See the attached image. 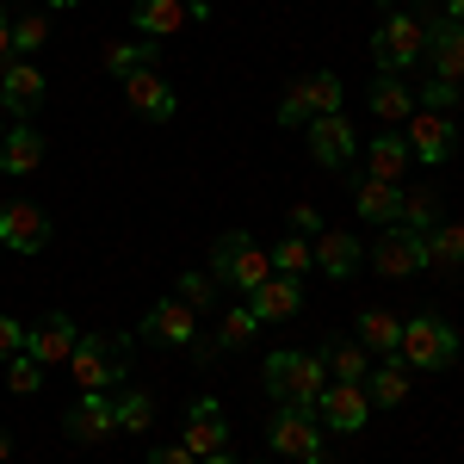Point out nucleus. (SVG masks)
I'll return each mask as SVG.
<instances>
[{
  "instance_id": "34",
  "label": "nucleus",
  "mask_w": 464,
  "mask_h": 464,
  "mask_svg": "<svg viewBox=\"0 0 464 464\" xmlns=\"http://www.w3.org/2000/svg\"><path fill=\"white\" fill-rule=\"evenodd\" d=\"M266 260H273V273H285V279H304V273L316 266L310 236H285V242H273V248H266Z\"/></svg>"
},
{
  "instance_id": "13",
  "label": "nucleus",
  "mask_w": 464,
  "mask_h": 464,
  "mask_svg": "<svg viewBox=\"0 0 464 464\" xmlns=\"http://www.w3.org/2000/svg\"><path fill=\"white\" fill-rule=\"evenodd\" d=\"M0 248L6 254H44L50 248V211L32 198H6L0 205Z\"/></svg>"
},
{
  "instance_id": "44",
  "label": "nucleus",
  "mask_w": 464,
  "mask_h": 464,
  "mask_svg": "<svg viewBox=\"0 0 464 464\" xmlns=\"http://www.w3.org/2000/svg\"><path fill=\"white\" fill-rule=\"evenodd\" d=\"M198 464H242V459H236L229 446H223V452H211V459H198Z\"/></svg>"
},
{
  "instance_id": "17",
  "label": "nucleus",
  "mask_w": 464,
  "mask_h": 464,
  "mask_svg": "<svg viewBox=\"0 0 464 464\" xmlns=\"http://www.w3.org/2000/svg\"><path fill=\"white\" fill-rule=\"evenodd\" d=\"M63 433H69L74 446H100L118 433V415H111V396L106 391H81L74 396V409L63 415Z\"/></svg>"
},
{
  "instance_id": "29",
  "label": "nucleus",
  "mask_w": 464,
  "mask_h": 464,
  "mask_svg": "<svg viewBox=\"0 0 464 464\" xmlns=\"http://www.w3.org/2000/svg\"><path fill=\"white\" fill-rule=\"evenodd\" d=\"M353 334H359V347L365 353H378V359H391L396 353V341H402V322L391 316V310H359V322H353Z\"/></svg>"
},
{
  "instance_id": "3",
  "label": "nucleus",
  "mask_w": 464,
  "mask_h": 464,
  "mask_svg": "<svg viewBox=\"0 0 464 464\" xmlns=\"http://www.w3.org/2000/svg\"><path fill=\"white\" fill-rule=\"evenodd\" d=\"M396 359H402L409 372H446V365H459V328L446 316H433V310H421V316L402 322Z\"/></svg>"
},
{
  "instance_id": "15",
  "label": "nucleus",
  "mask_w": 464,
  "mask_h": 464,
  "mask_svg": "<svg viewBox=\"0 0 464 464\" xmlns=\"http://www.w3.org/2000/svg\"><path fill=\"white\" fill-rule=\"evenodd\" d=\"M179 446H186L192 459H211V452L229 446V415H223L217 396H198V402L186 409V433H179Z\"/></svg>"
},
{
  "instance_id": "6",
  "label": "nucleus",
  "mask_w": 464,
  "mask_h": 464,
  "mask_svg": "<svg viewBox=\"0 0 464 464\" xmlns=\"http://www.w3.org/2000/svg\"><path fill=\"white\" fill-rule=\"evenodd\" d=\"M266 452L273 459H297V464H328V433H322V421L310 409H273Z\"/></svg>"
},
{
  "instance_id": "12",
  "label": "nucleus",
  "mask_w": 464,
  "mask_h": 464,
  "mask_svg": "<svg viewBox=\"0 0 464 464\" xmlns=\"http://www.w3.org/2000/svg\"><path fill=\"white\" fill-rule=\"evenodd\" d=\"M137 334H143L149 347H198V310L179 304V297H161V304L143 310Z\"/></svg>"
},
{
  "instance_id": "39",
  "label": "nucleus",
  "mask_w": 464,
  "mask_h": 464,
  "mask_svg": "<svg viewBox=\"0 0 464 464\" xmlns=\"http://www.w3.org/2000/svg\"><path fill=\"white\" fill-rule=\"evenodd\" d=\"M415 106H428V111H452V106H459V81H440V74H433L428 87H421V100H415Z\"/></svg>"
},
{
  "instance_id": "24",
  "label": "nucleus",
  "mask_w": 464,
  "mask_h": 464,
  "mask_svg": "<svg viewBox=\"0 0 464 464\" xmlns=\"http://www.w3.org/2000/svg\"><path fill=\"white\" fill-rule=\"evenodd\" d=\"M428 63L440 81H464V25L459 19H428Z\"/></svg>"
},
{
  "instance_id": "11",
  "label": "nucleus",
  "mask_w": 464,
  "mask_h": 464,
  "mask_svg": "<svg viewBox=\"0 0 464 464\" xmlns=\"http://www.w3.org/2000/svg\"><path fill=\"white\" fill-rule=\"evenodd\" d=\"M402 143H409V155H415L421 168H446V161H452V149H459V124H452L446 111L415 106V118L402 124Z\"/></svg>"
},
{
  "instance_id": "4",
  "label": "nucleus",
  "mask_w": 464,
  "mask_h": 464,
  "mask_svg": "<svg viewBox=\"0 0 464 464\" xmlns=\"http://www.w3.org/2000/svg\"><path fill=\"white\" fill-rule=\"evenodd\" d=\"M69 372L81 391H118L130 378V341L124 334H81L69 353Z\"/></svg>"
},
{
  "instance_id": "30",
  "label": "nucleus",
  "mask_w": 464,
  "mask_h": 464,
  "mask_svg": "<svg viewBox=\"0 0 464 464\" xmlns=\"http://www.w3.org/2000/svg\"><path fill=\"white\" fill-rule=\"evenodd\" d=\"M316 353H322V365H328L334 384H365V372H372V353H365L359 341H322Z\"/></svg>"
},
{
  "instance_id": "40",
  "label": "nucleus",
  "mask_w": 464,
  "mask_h": 464,
  "mask_svg": "<svg viewBox=\"0 0 464 464\" xmlns=\"http://www.w3.org/2000/svg\"><path fill=\"white\" fill-rule=\"evenodd\" d=\"M13 353H25V322L19 316H0V365Z\"/></svg>"
},
{
  "instance_id": "25",
  "label": "nucleus",
  "mask_w": 464,
  "mask_h": 464,
  "mask_svg": "<svg viewBox=\"0 0 464 464\" xmlns=\"http://www.w3.org/2000/svg\"><path fill=\"white\" fill-rule=\"evenodd\" d=\"M353 211H359V223H372V229H391L396 211H402V186L365 174V179L353 186Z\"/></svg>"
},
{
  "instance_id": "27",
  "label": "nucleus",
  "mask_w": 464,
  "mask_h": 464,
  "mask_svg": "<svg viewBox=\"0 0 464 464\" xmlns=\"http://www.w3.org/2000/svg\"><path fill=\"white\" fill-rule=\"evenodd\" d=\"M409 378H415V372H409L396 353L378 359V365L365 372V396H372V409H396V402H409V391H415Z\"/></svg>"
},
{
  "instance_id": "5",
  "label": "nucleus",
  "mask_w": 464,
  "mask_h": 464,
  "mask_svg": "<svg viewBox=\"0 0 464 464\" xmlns=\"http://www.w3.org/2000/svg\"><path fill=\"white\" fill-rule=\"evenodd\" d=\"M211 279L217 285H236L242 297H248L260 279H273V260H266V248L248 242L242 229H223V236L211 242Z\"/></svg>"
},
{
  "instance_id": "1",
  "label": "nucleus",
  "mask_w": 464,
  "mask_h": 464,
  "mask_svg": "<svg viewBox=\"0 0 464 464\" xmlns=\"http://www.w3.org/2000/svg\"><path fill=\"white\" fill-rule=\"evenodd\" d=\"M260 384H266V396H273L279 409H310V415H316L322 391H328L334 378H328L322 353H297V347H285V353H266Z\"/></svg>"
},
{
  "instance_id": "28",
  "label": "nucleus",
  "mask_w": 464,
  "mask_h": 464,
  "mask_svg": "<svg viewBox=\"0 0 464 464\" xmlns=\"http://www.w3.org/2000/svg\"><path fill=\"white\" fill-rule=\"evenodd\" d=\"M106 74L111 81H130L137 69H155L161 63V44H149V37H124V44H106Z\"/></svg>"
},
{
  "instance_id": "20",
  "label": "nucleus",
  "mask_w": 464,
  "mask_h": 464,
  "mask_svg": "<svg viewBox=\"0 0 464 464\" xmlns=\"http://www.w3.org/2000/svg\"><path fill=\"white\" fill-rule=\"evenodd\" d=\"M365 106H372V118H378V124L402 130V124L415 118V87H409L402 74H378V81L365 87Z\"/></svg>"
},
{
  "instance_id": "23",
  "label": "nucleus",
  "mask_w": 464,
  "mask_h": 464,
  "mask_svg": "<svg viewBox=\"0 0 464 464\" xmlns=\"http://www.w3.org/2000/svg\"><path fill=\"white\" fill-rule=\"evenodd\" d=\"M248 310L260 322H291L297 310H304V285L285 279V273H273V279H260V285L248 291Z\"/></svg>"
},
{
  "instance_id": "2",
  "label": "nucleus",
  "mask_w": 464,
  "mask_h": 464,
  "mask_svg": "<svg viewBox=\"0 0 464 464\" xmlns=\"http://www.w3.org/2000/svg\"><path fill=\"white\" fill-rule=\"evenodd\" d=\"M372 63L378 74H409L415 63H428V19L415 6H384V19L372 32Z\"/></svg>"
},
{
  "instance_id": "26",
  "label": "nucleus",
  "mask_w": 464,
  "mask_h": 464,
  "mask_svg": "<svg viewBox=\"0 0 464 464\" xmlns=\"http://www.w3.org/2000/svg\"><path fill=\"white\" fill-rule=\"evenodd\" d=\"M359 161H365V174H372V179L402 186V174H409V161H415V155H409V143L391 130V137H365V143H359Z\"/></svg>"
},
{
  "instance_id": "32",
  "label": "nucleus",
  "mask_w": 464,
  "mask_h": 464,
  "mask_svg": "<svg viewBox=\"0 0 464 464\" xmlns=\"http://www.w3.org/2000/svg\"><path fill=\"white\" fill-rule=\"evenodd\" d=\"M260 328H266V322L254 316L248 310V297H242V304H236V310H223V322H217V353H236V347H248V341H260Z\"/></svg>"
},
{
  "instance_id": "10",
  "label": "nucleus",
  "mask_w": 464,
  "mask_h": 464,
  "mask_svg": "<svg viewBox=\"0 0 464 464\" xmlns=\"http://www.w3.org/2000/svg\"><path fill=\"white\" fill-rule=\"evenodd\" d=\"M205 19H211L205 0H137V6H130V25H137V37H149V44L179 37L186 25H205Z\"/></svg>"
},
{
  "instance_id": "18",
  "label": "nucleus",
  "mask_w": 464,
  "mask_h": 464,
  "mask_svg": "<svg viewBox=\"0 0 464 464\" xmlns=\"http://www.w3.org/2000/svg\"><path fill=\"white\" fill-rule=\"evenodd\" d=\"M74 341H81V328H74V316H63V310H50L37 328H25V353H32L44 372H50V365H69Z\"/></svg>"
},
{
  "instance_id": "8",
  "label": "nucleus",
  "mask_w": 464,
  "mask_h": 464,
  "mask_svg": "<svg viewBox=\"0 0 464 464\" xmlns=\"http://www.w3.org/2000/svg\"><path fill=\"white\" fill-rule=\"evenodd\" d=\"M304 149H310V161L328 168V174H347L359 161V130L347 124V111H322L304 124Z\"/></svg>"
},
{
  "instance_id": "16",
  "label": "nucleus",
  "mask_w": 464,
  "mask_h": 464,
  "mask_svg": "<svg viewBox=\"0 0 464 464\" xmlns=\"http://www.w3.org/2000/svg\"><path fill=\"white\" fill-rule=\"evenodd\" d=\"M316 421H322V433H359L365 421H372L365 384H328L322 402H316Z\"/></svg>"
},
{
  "instance_id": "48",
  "label": "nucleus",
  "mask_w": 464,
  "mask_h": 464,
  "mask_svg": "<svg viewBox=\"0 0 464 464\" xmlns=\"http://www.w3.org/2000/svg\"><path fill=\"white\" fill-rule=\"evenodd\" d=\"M0 137H6V111H0Z\"/></svg>"
},
{
  "instance_id": "22",
  "label": "nucleus",
  "mask_w": 464,
  "mask_h": 464,
  "mask_svg": "<svg viewBox=\"0 0 464 464\" xmlns=\"http://www.w3.org/2000/svg\"><path fill=\"white\" fill-rule=\"evenodd\" d=\"M310 254H316V273H328V279H353L359 273V236H347V229H322V236H310Z\"/></svg>"
},
{
  "instance_id": "9",
  "label": "nucleus",
  "mask_w": 464,
  "mask_h": 464,
  "mask_svg": "<svg viewBox=\"0 0 464 464\" xmlns=\"http://www.w3.org/2000/svg\"><path fill=\"white\" fill-rule=\"evenodd\" d=\"M44 100H50V81H44L37 63H25V56L0 63V111H6V118L32 124L37 111H44Z\"/></svg>"
},
{
  "instance_id": "33",
  "label": "nucleus",
  "mask_w": 464,
  "mask_h": 464,
  "mask_svg": "<svg viewBox=\"0 0 464 464\" xmlns=\"http://www.w3.org/2000/svg\"><path fill=\"white\" fill-rule=\"evenodd\" d=\"M111 415H118V433H149V421H155V402H149L137 384H118V396H111Z\"/></svg>"
},
{
  "instance_id": "45",
  "label": "nucleus",
  "mask_w": 464,
  "mask_h": 464,
  "mask_svg": "<svg viewBox=\"0 0 464 464\" xmlns=\"http://www.w3.org/2000/svg\"><path fill=\"white\" fill-rule=\"evenodd\" d=\"M440 19H459V25H464V0H446V13H440Z\"/></svg>"
},
{
  "instance_id": "46",
  "label": "nucleus",
  "mask_w": 464,
  "mask_h": 464,
  "mask_svg": "<svg viewBox=\"0 0 464 464\" xmlns=\"http://www.w3.org/2000/svg\"><path fill=\"white\" fill-rule=\"evenodd\" d=\"M6 459H13V433L0 428V464H6Z\"/></svg>"
},
{
  "instance_id": "42",
  "label": "nucleus",
  "mask_w": 464,
  "mask_h": 464,
  "mask_svg": "<svg viewBox=\"0 0 464 464\" xmlns=\"http://www.w3.org/2000/svg\"><path fill=\"white\" fill-rule=\"evenodd\" d=\"M149 464H198L179 440H168V446H149Z\"/></svg>"
},
{
  "instance_id": "14",
  "label": "nucleus",
  "mask_w": 464,
  "mask_h": 464,
  "mask_svg": "<svg viewBox=\"0 0 464 464\" xmlns=\"http://www.w3.org/2000/svg\"><path fill=\"white\" fill-rule=\"evenodd\" d=\"M372 266H378L384 279H409V273H428V242H421L415 229L391 223V229L378 236V248H372Z\"/></svg>"
},
{
  "instance_id": "43",
  "label": "nucleus",
  "mask_w": 464,
  "mask_h": 464,
  "mask_svg": "<svg viewBox=\"0 0 464 464\" xmlns=\"http://www.w3.org/2000/svg\"><path fill=\"white\" fill-rule=\"evenodd\" d=\"M0 63H13V19H6V6H0Z\"/></svg>"
},
{
  "instance_id": "38",
  "label": "nucleus",
  "mask_w": 464,
  "mask_h": 464,
  "mask_svg": "<svg viewBox=\"0 0 464 464\" xmlns=\"http://www.w3.org/2000/svg\"><path fill=\"white\" fill-rule=\"evenodd\" d=\"M174 297H179V304H192V310L205 316V310L217 304V279H211V273H198V266H192V273H179V279H174Z\"/></svg>"
},
{
  "instance_id": "31",
  "label": "nucleus",
  "mask_w": 464,
  "mask_h": 464,
  "mask_svg": "<svg viewBox=\"0 0 464 464\" xmlns=\"http://www.w3.org/2000/svg\"><path fill=\"white\" fill-rule=\"evenodd\" d=\"M421 242H428V266L433 273H459L464 266V223H433Z\"/></svg>"
},
{
  "instance_id": "47",
  "label": "nucleus",
  "mask_w": 464,
  "mask_h": 464,
  "mask_svg": "<svg viewBox=\"0 0 464 464\" xmlns=\"http://www.w3.org/2000/svg\"><path fill=\"white\" fill-rule=\"evenodd\" d=\"M44 6H50V13H69V6H81V0H44Z\"/></svg>"
},
{
  "instance_id": "41",
  "label": "nucleus",
  "mask_w": 464,
  "mask_h": 464,
  "mask_svg": "<svg viewBox=\"0 0 464 464\" xmlns=\"http://www.w3.org/2000/svg\"><path fill=\"white\" fill-rule=\"evenodd\" d=\"M328 223H322L316 205H291V236H322Z\"/></svg>"
},
{
  "instance_id": "7",
  "label": "nucleus",
  "mask_w": 464,
  "mask_h": 464,
  "mask_svg": "<svg viewBox=\"0 0 464 464\" xmlns=\"http://www.w3.org/2000/svg\"><path fill=\"white\" fill-rule=\"evenodd\" d=\"M322 111H347V81L341 74H328V69H316V74H304V81H291V93L279 100V124L285 130H304L310 118H322Z\"/></svg>"
},
{
  "instance_id": "37",
  "label": "nucleus",
  "mask_w": 464,
  "mask_h": 464,
  "mask_svg": "<svg viewBox=\"0 0 464 464\" xmlns=\"http://www.w3.org/2000/svg\"><path fill=\"white\" fill-rule=\"evenodd\" d=\"M0 372H6V391H13V396H32V391H44V378H50V372H44V365H37L32 353H13L6 365H0Z\"/></svg>"
},
{
  "instance_id": "36",
  "label": "nucleus",
  "mask_w": 464,
  "mask_h": 464,
  "mask_svg": "<svg viewBox=\"0 0 464 464\" xmlns=\"http://www.w3.org/2000/svg\"><path fill=\"white\" fill-rule=\"evenodd\" d=\"M44 44H50V19H44V13H19V19H13V56L32 63Z\"/></svg>"
},
{
  "instance_id": "21",
  "label": "nucleus",
  "mask_w": 464,
  "mask_h": 464,
  "mask_svg": "<svg viewBox=\"0 0 464 464\" xmlns=\"http://www.w3.org/2000/svg\"><path fill=\"white\" fill-rule=\"evenodd\" d=\"M44 149H50V137H44L37 124H13V130L0 137V174H6V179H25V174H37Z\"/></svg>"
},
{
  "instance_id": "19",
  "label": "nucleus",
  "mask_w": 464,
  "mask_h": 464,
  "mask_svg": "<svg viewBox=\"0 0 464 464\" xmlns=\"http://www.w3.org/2000/svg\"><path fill=\"white\" fill-rule=\"evenodd\" d=\"M118 87H124V106L137 111V118H149V124H168V118L179 111L174 87H168V81H161L155 69H137L130 81H118Z\"/></svg>"
},
{
  "instance_id": "35",
  "label": "nucleus",
  "mask_w": 464,
  "mask_h": 464,
  "mask_svg": "<svg viewBox=\"0 0 464 464\" xmlns=\"http://www.w3.org/2000/svg\"><path fill=\"white\" fill-rule=\"evenodd\" d=\"M396 223H402V229H415V236H428L433 223H440V198H433L428 186H421V192H402V211H396Z\"/></svg>"
}]
</instances>
